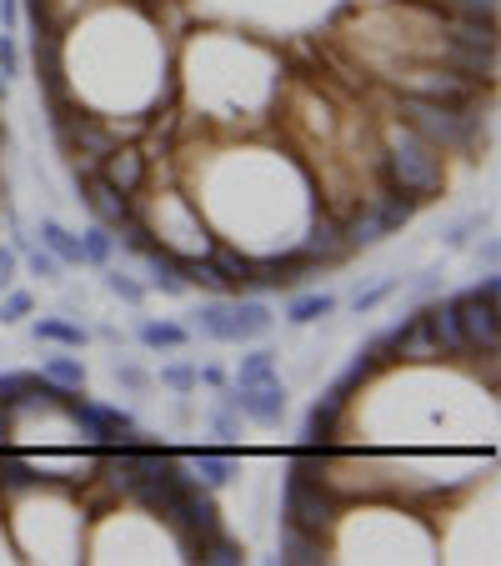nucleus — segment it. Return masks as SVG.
<instances>
[{
    "label": "nucleus",
    "mask_w": 501,
    "mask_h": 566,
    "mask_svg": "<svg viewBox=\"0 0 501 566\" xmlns=\"http://www.w3.org/2000/svg\"><path fill=\"white\" fill-rule=\"evenodd\" d=\"M382 176H386V186H392V196H406V201H416V206L437 201L441 186H447L437 146L421 140L411 126H406L401 136H392V146H386V156H382Z\"/></svg>",
    "instance_id": "1"
},
{
    "label": "nucleus",
    "mask_w": 501,
    "mask_h": 566,
    "mask_svg": "<svg viewBox=\"0 0 501 566\" xmlns=\"http://www.w3.org/2000/svg\"><path fill=\"white\" fill-rule=\"evenodd\" d=\"M35 342H51V346L75 352V346L91 342V332H86V326H75V321H65V316H41V321H35Z\"/></svg>",
    "instance_id": "20"
},
{
    "label": "nucleus",
    "mask_w": 501,
    "mask_h": 566,
    "mask_svg": "<svg viewBox=\"0 0 501 566\" xmlns=\"http://www.w3.org/2000/svg\"><path fill=\"white\" fill-rule=\"evenodd\" d=\"M331 311H336V296H331V291H306V296H296L286 306V321L291 326H311V321L331 316Z\"/></svg>",
    "instance_id": "27"
},
{
    "label": "nucleus",
    "mask_w": 501,
    "mask_h": 566,
    "mask_svg": "<svg viewBox=\"0 0 501 566\" xmlns=\"http://www.w3.org/2000/svg\"><path fill=\"white\" fill-rule=\"evenodd\" d=\"M226 407H236L246 421H257V427H281V417H286V386H281V376L236 386V391L226 396Z\"/></svg>",
    "instance_id": "8"
},
{
    "label": "nucleus",
    "mask_w": 501,
    "mask_h": 566,
    "mask_svg": "<svg viewBox=\"0 0 501 566\" xmlns=\"http://www.w3.org/2000/svg\"><path fill=\"white\" fill-rule=\"evenodd\" d=\"M392 291H396V281H382V286H372V291H356L352 306H356V311H372V306H382V301L392 296Z\"/></svg>",
    "instance_id": "38"
},
{
    "label": "nucleus",
    "mask_w": 501,
    "mask_h": 566,
    "mask_svg": "<svg viewBox=\"0 0 501 566\" xmlns=\"http://www.w3.org/2000/svg\"><path fill=\"white\" fill-rule=\"evenodd\" d=\"M186 342H191V332L176 321H146L140 326V346H150V352H181Z\"/></svg>",
    "instance_id": "26"
},
{
    "label": "nucleus",
    "mask_w": 501,
    "mask_h": 566,
    "mask_svg": "<svg viewBox=\"0 0 501 566\" xmlns=\"http://www.w3.org/2000/svg\"><path fill=\"white\" fill-rule=\"evenodd\" d=\"M106 291H111V296H121L126 306H140V301H146V286H140V281H131L126 271H106Z\"/></svg>",
    "instance_id": "33"
},
{
    "label": "nucleus",
    "mask_w": 501,
    "mask_h": 566,
    "mask_svg": "<svg viewBox=\"0 0 501 566\" xmlns=\"http://www.w3.org/2000/svg\"><path fill=\"white\" fill-rule=\"evenodd\" d=\"M0 21H6V35H15V25H21V6H15V0H0Z\"/></svg>",
    "instance_id": "43"
},
{
    "label": "nucleus",
    "mask_w": 501,
    "mask_h": 566,
    "mask_svg": "<svg viewBox=\"0 0 501 566\" xmlns=\"http://www.w3.org/2000/svg\"><path fill=\"white\" fill-rule=\"evenodd\" d=\"M271 376H276V352H251V356H241V366H236V386L271 381Z\"/></svg>",
    "instance_id": "31"
},
{
    "label": "nucleus",
    "mask_w": 501,
    "mask_h": 566,
    "mask_svg": "<svg viewBox=\"0 0 501 566\" xmlns=\"http://www.w3.org/2000/svg\"><path fill=\"white\" fill-rule=\"evenodd\" d=\"M65 417L75 421V431L86 441H96V447H106V441H121V437H136V417L121 407H106V401H86V396H65Z\"/></svg>",
    "instance_id": "5"
},
{
    "label": "nucleus",
    "mask_w": 501,
    "mask_h": 566,
    "mask_svg": "<svg viewBox=\"0 0 501 566\" xmlns=\"http://www.w3.org/2000/svg\"><path fill=\"white\" fill-rule=\"evenodd\" d=\"M471 296H481V301H497V296H501V276H497V271H487V276H481L477 286H471Z\"/></svg>",
    "instance_id": "42"
},
{
    "label": "nucleus",
    "mask_w": 501,
    "mask_h": 566,
    "mask_svg": "<svg viewBox=\"0 0 501 566\" xmlns=\"http://www.w3.org/2000/svg\"><path fill=\"white\" fill-rule=\"evenodd\" d=\"M116 231H121V235H116V247H121V251H136V256H150V251H156V247H160L156 235H150V231H146V226H140V221H136V216H126V221H121V226H116Z\"/></svg>",
    "instance_id": "30"
},
{
    "label": "nucleus",
    "mask_w": 501,
    "mask_h": 566,
    "mask_svg": "<svg viewBox=\"0 0 501 566\" xmlns=\"http://www.w3.org/2000/svg\"><path fill=\"white\" fill-rule=\"evenodd\" d=\"M201 562H206V566H241L246 552H241V542H231L226 532H211V536L201 542Z\"/></svg>",
    "instance_id": "29"
},
{
    "label": "nucleus",
    "mask_w": 501,
    "mask_h": 566,
    "mask_svg": "<svg viewBox=\"0 0 501 566\" xmlns=\"http://www.w3.org/2000/svg\"><path fill=\"white\" fill-rule=\"evenodd\" d=\"M211 427H216V437H236V431H241V421H236V407L216 411V417H211Z\"/></svg>",
    "instance_id": "41"
},
{
    "label": "nucleus",
    "mask_w": 501,
    "mask_h": 566,
    "mask_svg": "<svg viewBox=\"0 0 501 566\" xmlns=\"http://www.w3.org/2000/svg\"><path fill=\"white\" fill-rule=\"evenodd\" d=\"M447 35H451V45H471V51H497V21H461V15H451Z\"/></svg>",
    "instance_id": "22"
},
{
    "label": "nucleus",
    "mask_w": 501,
    "mask_h": 566,
    "mask_svg": "<svg viewBox=\"0 0 501 566\" xmlns=\"http://www.w3.org/2000/svg\"><path fill=\"white\" fill-rule=\"evenodd\" d=\"M311 266H316V261H311L306 251H291V256H267V261H257V286H296V281H306Z\"/></svg>",
    "instance_id": "14"
},
{
    "label": "nucleus",
    "mask_w": 501,
    "mask_h": 566,
    "mask_svg": "<svg viewBox=\"0 0 501 566\" xmlns=\"http://www.w3.org/2000/svg\"><path fill=\"white\" fill-rule=\"evenodd\" d=\"M477 231H481V216H461V221H451L447 231H441V241H447V247L457 251V247H467V241H471Z\"/></svg>",
    "instance_id": "36"
},
{
    "label": "nucleus",
    "mask_w": 501,
    "mask_h": 566,
    "mask_svg": "<svg viewBox=\"0 0 501 566\" xmlns=\"http://www.w3.org/2000/svg\"><path fill=\"white\" fill-rule=\"evenodd\" d=\"M96 176L106 186H116L121 196H136L140 181H146V156H140V150H131V146H116V150H106V156H101Z\"/></svg>",
    "instance_id": "10"
},
{
    "label": "nucleus",
    "mask_w": 501,
    "mask_h": 566,
    "mask_svg": "<svg viewBox=\"0 0 501 566\" xmlns=\"http://www.w3.org/2000/svg\"><path fill=\"white\" fill-rule=\"evenodd\" d=\"M160 381L171 386V391H191V386H201V371H196V366H166V371H160Z\"/></svg>",
    "instance_id": "37"
},
{
    "label": "nucleus",
    "mask_w": 501,
    "mask_h": 566,
    "mask_svg": "<svg viewBox=\"0 0 501 566\" xmlns=\"http://www.w3.org/2000/svg\"><path fill=\"white\" fill-rule=\"evenodd\" d=\"M15 266H21V256H15V251H0V291L15 286Z\"/></svg>",
    "instance_id": "39"
},
{
    "label": "nucleus",
    "mask_w": 501,
    "mask_h": 566,
    "mask_svg": "<svg viewBox=\"0 0 501 566\" xmlns=\"http://www.w3.org/2000/svg\"><path fill=\"white\" fill-rule=\"evenodd\" d=\"M45 381H55V386H65V391H86V361L81 356H45Z\"/></svg>",
    "instance_id": "25"
},
{
    "label": "nucleus",
    "mask_w": 501,
    "mask_h": 566,
    "mask_svg": "<svg viewBox=\"0 0 501 566\" xmlns=\"http://www.w3.org/2000/svg\"><path fill=\"white\" fill-rule=\"evenodd\" d=\"M461 21H497V0H441Z\"/></svg>",
    "instance_id": "32"
},
{
    "label": "nucleus",
    "mask_w": 501,
    "mask_h": 566,
    "mask_svg": "<svg viewBox=\"0 0 501 566\" xmlns=\"http://www.w3.org/2000/svg\"><path fill=\"white\" fill-rule=\"evenodd\" d=\"M447 61H451V71L467 75V81H491V75H497V51H471V45H451Z\"/></svg>",
    "instance_id": "21"
},
{
    "label": "nucleus",
    "mask_w": 501,
    "mask_h": 566,
    "mask_svg": "<svg viewBox=\"0 0 501 566\" xmlns=\"http://www.w3.org/2000/svg\"><path fill=\"white\" fill-rule=\"evenodd\" d=\"M401 116L416 136L431 140V146H441V150H471L477 136H481V116H471V106L427 101V96H416V91L401 96Z\"/></svg>",
    "instance_id": "2"
},
{
    "label": "nucleus",
    "mask_w": 501,
    "mask_h": 566,
    "mask_svg": "<svg viewBox=\"0 0 501 566\" xmlns=\"http://www.w3.org/2000/svg\"><path fill=\"white\" fill-rule=\"evenodd\" d=\"M81 251H86V266H111V256H116V235H111V226H91V231H81Z\"/></svg>",
    "instance_id": "28"
},
{
    "label": "nucleus",
    "mask_w": 501,
    "mask_h": 566,
    "mask_svg": "<svg viewBox=\"0 0 501 566\" xmlns=\"http://www.w3.org/2000/svg\"><path fill=\"white\" fill-rule=\"evenodd\" d=\"M342 401H331V396H321L316 407H311V417H306V431H301V437H306V447H331V441L342 437Z\"/></svg>",
    "instance_id": "16"
},
{
    "label": "nucleus",
    "mask_w": 501,
    "mask_h": 566,
    "mask_svg": "<svg viewBox=\"0 0 501 566\" xmlns=\"http://www.w3.org/2000/svg\"><path fill=\"white\" fill-rule=\"evenodd\" d=\"M276 562H296V566H316L326 562V546H321L316 532H301V526L281 522V556Z\"/></svg>",
    "instance_id": "18"
},
{
    "label": "nucleus",
    "mask_w": 501,
    "mask_h": 566,
    "mask_svg": "<svg viewBox=\"0 0 501 566\" xmlns=\"http://www.w3.org/2000/svg\"><path fill=\"white\" fill-rule=\"evenodd\" d=\"M411 211H416V201H406V196H392V201H372V206H362V211L352 216V221L342 226V235H346V247H376V241H386V235L396 231V226H406L411 221Z\"/></svg>",
    "instance_id": "6"
},
{
    "label": "nucleus",
    "mask_w": 501,
    "mask_h": 566,
    "mask_svg": "<svg viewBox=\"0 0 501 566\" xmlns=\"http://www.w3.org/2000/svg\"><path fill=\"white\" fill-rule=\"evenodd\" d=\"M411 91L416 96H427V101H447V106H471V96H477L471 81L457 75V71H416Z\"/></svg>",
    "instance_id": "12"
},
{
    "label": "nucleus",
    "mask_w": 501,
    "mask_h": 566,
    "mask_svg": "<svg viewBox=\"0 0 501 566\" xmlns=\"http://www.w3.org/2000/svg\"><path fill=\"white\" fill-rule=\"evenodd\" d=\"M281 506H286V522L301 526V532H326L331 522H336V502H331V492L321 486V476H311V471H296L291 467L286 486H281Z\"/></svg>",
    "instance_id": "4"
},
{
    "label": "nucleus",
    "mask_w": 501,
    "mask_h": 566,
    "mask_svg": "<svg viewBox=\"0 0 501 566\" xmlns=\"http://www.w3.org/2000/svg\"><path fill=\"white\" fill-rule=\"evenodd\" d=\"M0 146H6V130H0Z\"/></svg>",
    "instance_id": "46"
},
{
    "label": "nucleus",
    "mask_w": 501,
    "mask_h": 566,
    "mask_svg": "<svg viewBox=\"0 0 501 566\" xmlns=\"http://www.w3.org/2000/svg\"><path fill=\"white\" fill-rule=\"evenodd\" d=\"M186 467L206 492H221L236 481V451H186Z\"/></svg>",
    "instance_id": "13"
},
{
    "label": "nucleus",
    "mask_w": 501,
    "mask_h": 566,
    "mask_svg": "<svg viewBox=\"0 0 501 566\" xmlns=\"http://www.w3.org/2000/svg\"><path fill=\"white\" fill-rule=\"evenodd\" d=\"M386 342H392L396 361H401V356H406V361H431V356H441L437 336H431V326H427V311H411L401 326H392V332H386Z\"/></svg>",
    "instance_id": "9"
},
{
    "label": "nucleus",
    "mask_w": 501,
    "mask_h": 566,
    "mask_svg": "<svg viewBox=\"0 0 501 566\" xmlns=\"http://www.w3.org/2000/svg\"><path fill=\"white\" fill-rule=\"evenodd\" d=\"M201 381H211V386H221V381H226V371H221V366H206V371H201Z\"/></svg>",
    "instance_id": "45"
},
{
    "label": "nucleus",
    "mask_w": 501,
    "mask_h": 566,
    "mask_svg": "<svg viewBox=\"0 0 501 566\" xmlns=\"http://www.w3.org/2000/svg\"><path fill=\"white\" fill-rule=\"evenodd\" d=\"M31 291H6V301H0V326H15V321L31 316Z\"/></svg>",
    "instance_id": "34"
},
{
    "label": "nucleus",
    "mask_w": 501,
    "mask_h": 566,
    "mask_svg": "<svg viewBox=\"0 0 501 566\" xmlns=\"http://www.w3.org/2000/svg\"><path fill=\"white\" fill-rule=\"evenodd\" d=\"M25 266H31V276H41V281H61V261H55L45 247L25 251Z\"/></svg>",
    "instance_id": "35"
},
{
    "label": "nucleus",
    "mask_w": 501,
    "mask_h": 566,
    "mask_svg": "<svg viewBox=\"0 0 501 566\" xmlns=\"http://www.w3.org/2000/svg\"><path fill=\"white\" fill-rule=\"evenodd\" d=\"M0 91H6V75H0Z\"/></svg>",
    "instance_id": "47"
},
{
    "label": "nucleus",
    "mask_w": 501,
    "mask_h": 566,
    "mask_svg": "<svg viewBox=\"0 0 501 566\" xmlns=\"http://www.w3.org/2000/svg\"><path fill=\"white\" fill-rule=\"evenodd\" d=\"M45 471L31 467L25 457H11V451L0 447V486H11V492H31V486H41Z\"/></svg>",
    "instance_id": "23"
},
{
    "label": "nucleus",
    "mask_w": 501,
    "mask_h": 566,
    "mask_svg": "<svg viewBox=\"0 0 501 566\" xmlns=\"http://www.w3.org/2000/svg\"><path fill=\"white\" fill-rule=\"evenodd\" d=\"M75 186H81V201L96 211V221L111 226V231H116L126 216H136V211H131V196H121L116 186H106L101 176H86V181H75Z\"/></svg>",
    "instance_id": "11"
},
{
    "label": "nucleus",
    "mask_w": 501,
    "mask_h": 566,
    "mask_svg": "<svg viewBox=\"0 0 501 566\" xmlns=\"http://www.w3.org/2000/svg\"><path fill=\"white\" fill-rule=\"evenodd\" d=\"M41 247L51 251V256L61 261V266H86V251H81V235H75V231H65V226L55 221V216H45V221H41Z\"/></svg>",
    "instance_id": "19"
},
{
    "label": "nucleus",
    "mask_w": 501,
    "mask_h": 566,
    "mask_svg": "<svg viewBox=\"0 0 501 566\" xmlns=\"http://www.w3.org/2000/svg\"><path fill=\"white\" fill-rule=\"evenodd\" d=\"M271 306L267 301H211V306H201L191 316V326L201 336H211V342H257V336H267L271 332Z\"/></svg>",
    "instance_id": "3"
},
{
    "label": "nucleus",
    "mask_w": 501,
    "mask_h": 566,
    "mask_svg": "<svg viewBox=\"0 0 501 566\" xmlns=\"http://www.w3.org/2000/svg\"><path fill=\"white\" fill-rule=\"evenodd\" d=\"M211 261H216V271L226 276V286L231 291H241V286H257V261L251 256H241V251H211Z\"/></svg>",
    "instance_id": "24"
},
{
    "label": "nucleus",
    "mask_w": 501,
    "mask_h": 566,
    "mask_svg": "<svg viewBox=\"0 0 501 566\" xmlns=\"http://www.w3.org/2000/svg\"><path fill=\"white\" fill-rule=\"evenodd\" d=\"M116 381L131 386V391H146V371H140V366H121L116 361Z\"/></svg>",
    "instance_id": "40"
},
{
    "label": "nucleus",
    "mask_w": 501,
    "mask_h": 566,
    "mask_svg": "<svg viewBox=\"0 0 501 566\" xmlns=\"http://www.w3.org/2000/svg\"><path fill=\"white\" fill-rule=\"evenodd\" d=\"M301 251H306L311 261H321V266H331V261H342L352 247H346L342 226H336V221H326V216H321V221H311V231H306V247H301Z\"/></svg>",
    "instance_id": "15"
},
{
    "label": "nucleus",
    "mask_w": 501,
    "mask_h": 566,
    "mask_svg": "<svg viewBox=\"0 0 501 566\" xmlns=\"http://www.w3.org/2000/svg\"><path fill=\"white\" fill-rule=\"evenodd\" d=\"M6 437H11V407H0V447H6Z\"/></svg>",
    "instance_id": "44"
},
{
    "label": "nucleus",
    "mask_w": 501,
    "mask_h": 566,
    "mask_svg": "<svg viewBox=\"0 0 501 566\" xmlns=\"http://www.w3.org/2000/svg\"><path fill=\"white\" fill-rule=\"evenodd\" d=\"M451 306H457V326H461V342H467V352L497 356V346H501L497 301H481V296H471V291H461V296H451Z\"/></svg>",
    "instance_id": "7"
},
{
    "label": "nucleus",
    "mask_w": 501,
    "mask_h": 566,
    "mask_svg": "<svg viewBox=\"0 0 501 566\" xmlns=\"http://www.w3.org/2000/svg\"><path fill=\"white\" fill-rule=\"evenodd\" d=\"M421 311H427V326H431V336H437L441 356H461V352H467L461 326H457V306H451V301H431V306H421Z\"/></svg>",
    "instance_id": "17"
}]
</instances>
